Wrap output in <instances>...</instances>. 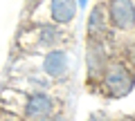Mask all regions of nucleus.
I'll return each mask as SVG.
<instances>
[{"label": "nucleus", "mask_w": 135, "mask_h": 121, "mask_svg": "<svg viewBox=\"0 0 135 121\" xmlns=\"http://www.w3.org/2000/svg\"><path fill=\"white\" fill-rule=\"evenodd\" d=\"M43 76L61 87L70 85L74 74V52L72 49H56L47 54H29V56H9L7 76Z\"/></svg>", "instance_id": "nucleus-1"}, {"label": "nucleus", "mask_w": 135, "mask_h": 121, "mask_svg": "<svg viewBox=\"0 0 135 121\" xmlns=\"http://www.w3.org/2000/svg\"><path fill=\"white\" fill-rule=\"evenodd\" d=\"M63 103H65L63 94L23 92L7 83L0 87V112L11 114L20 121H43L63 114Z\"/></svg>", "instance_id": "nucleus-2"}, {"label": "nucleus", "mask_w": 135, "mask_h": 121, "mask_svg": "<svg viewBox=\"0 0 135 121\" xmlns=\"http://www.w3.org/2000/svg\"><path fill=\"white\" fill-rule=\"evenodd\" d=\"M56 49H74V29L56 25H20L16 29L9 56L47 54Z\"/></svg>", "instance_id": "nucleus-3"}, {"label": "nucleus", "mask_w": 135, "mask_h": 121, "mask_svg": "<svg viewBox=\"0 0 135 121\" xmlns=\"http://www.w3.org/2000/svg\"><path fill=\"white\" fill-rule=\"evenodd\" d=\"M77 11V0H38L25 7L20 16V25H56V27L74 29Z\"/></svg>", "instance_id": "nucleus-4"}, {"label": "nucleus", "mask_w": 135, "mask_h": 121, "mask_svg": "<svg viewBox=\"0 0 135 121\" xmlns=\"http://www.w3.org/2000/svg\"><path fill=\"white\" fill-rule=\"evenodd\" d=\"M135 87V67L126 61L122 54H115L108 63L106 72L101 76L99 85L95 87L92 94H99L104 99H110V101H117V99H124L133 92Z\"/></svg>", "instance_id": "nucleus-5"}, {"label": "nucleus", "mask_w": 135, "mask_h": 121, "mask_svg": "<svg viewBox=\"0 0 135 121\" xmlns=\"http://www.w3.org/2000/svg\"><path fill=\"white\" fill-rule=\"evenodd\" d=\"M115 54L117 49H115L113 38L86 43V90L88 92H95V87L99 85L101 76H104L108 63Z\"/></svg>", "instance_id": "nucleus-6"}, {"label": "nucleus", "mask_w": 135, "mask_h": 121, "mask_svg": "<svg viewBox=\"0 0 135 121\" xmlns=\"http://www.w3.org/2000/svg\"><path fill=\"white\" fill-rule=\"evenodd\" d=\"M113 43L135 38V0H106Z\"/></svg>", "instance_id": "nucleus-7"}, {"label": "nucleus", "mask_w": 135, "mask_h": 121, "mask_svg": "<svg viewBox=\"0 0 135 121\" xmlns=\"http://www.w3.org/2000/svg\"><path fill=\"white\" fill-rule=\"evenodd\" d=\"M110 38H113V29H110L106 0H95L90 7V14H88V20H86V43L110 40Z\"/></svg>", "instance_id": "nucleus-8"}, {"label": "nucleus", "mask_w": 135, "mask_h": 121, "mask_svg": "<svg viewBox=\"0 0 135 121\" xmlns=\"http://www.w3.org/2000/svg\"><path fill=\"white\" fill-rule=\"evenodd\" d=\"M88 121H113V119H110V117L106 114V112H92V114H90V119H88Z\"/></svg>", "instance_id": "nucleus-9"}, {"label": "nucleus", "mask_w": 135, "mask_h": 121, "mask_svg": "<svg viewBox=\"0 0 135 121\" xmlns=\"http://www.w3.org/2000/svg\"><path fill=\"white\" fill-rule=\"evenodd\" d=\"M0 121H20V119H16V117H11V114H5V112H0Z\"/></svg>", "instance_id": "nucleus-10"}, {"label": "nucleus", "mask_w": 135, "mask_h": 121, "mask_svg": "<svg viewBox=\"0 0 135 121\" xmlns=\"http://www.w3.org/2000/svg\"><path fill=\"white\" fill-rule=\"evenodd\" d=\"M43 121H63V114H56V117H50V119H43Z\"/></svg>", "instance_id": "nucleus-11"}]
</instances>
